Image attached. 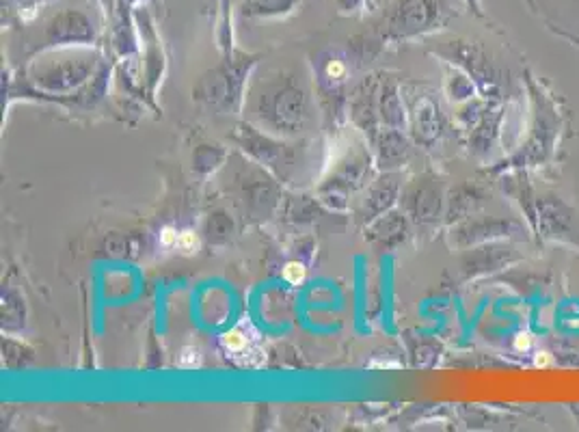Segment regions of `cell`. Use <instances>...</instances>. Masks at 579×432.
<instances>
[{
	"instance_id": "1",
	"label": "cell",
	"mask_w": 579,
	"mask_h": 432,
	"mask_svg": "<svg viewBox=\"0 0 579 432\" xmlns=\"http://www.w3.org/2000/svg\"><path fill=\"white\" fill-rule=\"evenodd\" d=\"M530 219L543 232V238L579 245V232L575 223V212L556 195H545L534 199V210Z\"/></svg>"
},
{
	"instance_id": "2",
	"label": "cell",
	"mask_w": 579,
	"mask_h": 432,
	"mask_svg": "<svg viewBox=\"0 0 579 432\" xmlns=\"http://www.w3.org/2000/svg\"><path fill=\"white\" fill-rule=\"evenodd\" d=\"M439 0H400L389 16V31L394 35H417L435 29L441 22Z\"/></svg>"
},
{
	"instance_id": "3",
	"label": "cell",
	"mask_w": 579,
	"mask_h": 432,
	"mask_svg": "<svg viewBox=\"0 0 579 432\" xmlns=\"http://www.w3.org/2000/svg\"><path fill=\"white\" fill-rule=\"evenodd\" d=\"M534 121H532V134L528 143L523 145V152L517 158V162H538L545 160L554 147L556 134H558V119L551 104L534 93Z\"/></svg>"
},
{
	"instance_id": "4",
	"label": "cell",
	"mask_w": 579,
	"mask_h": 432,
	"mask_svg": "<svg viewBox=\"0 0 579 432\" xmlns=\"http://www.w3.org/2000/svg\"><path fill=\"white\" fill-rule=\"evenodd\" d=\"M459 247H469V245H480V242H491V240H502V238H521L525 232L521 223L513 219H476L467 221L459 229Z\"/></svg>"
},
{
	"instance_id": "5",
	"label": "cell",
	"mask_w": 579,
	"mask_h": 432,
	"mask_svg": "<svg viewBox=\"0 0 579 432\" xmlns=\"http://www.w3.org/2000/svg\"><path fill=\"white\" fill-rule=\"evenodd\" d=\"M255 344H258V333H255L249 324H238L230 333L223 335L225 353L236 361H242L245 366H255L251 357H255Z\"/></svg>"
},
{
	"instance_id": "6",
	"label": "cell",
	"mask_w": 579,
	"mask_h": 432,
	"mask_svg": "<svg viewBox=\"0 0 579 432\" xmlns=\"http://www.w3.org/2000/svg\"><path fill=\"white\" fill-rule=\"evenodd\" d=\"M411 206L417 221H433L441 210V188L437 180H428V184L417 186L411 195Z\"/></svg>"
},
{
	"instance_id": "7",
	"label": "cell",
	"mask_w": 579,
	"mask_h": 432,
	"mask_svg": "<svg viewBox=\"0 0 579 432\" xmlns=\"http://www.w3.org/2000/svg\"><path fill=\"white\" fill-rule=\"evenodd\" d=\"M484 204V193L476 186L456 188L450 199V219H467V216Z\"/></svg>"
},
{
	"instance_id": "8",
	"label": "cell",
	"mask_w": 579,
	"mask_h": 432,
	"mask_svg": "<svg viewBox=\"0 0 579 432\" xmlns=\"http://www.w3.org/2000/svg\"><path fill=\"white\" fill-rule=\"evenodd\" d=\"M299 0H245V13L249 16H281V13L292 11Z\"/></svg>"
},
{
	"instance_id": "9",
	"label": "cell",
	"mask_w": 579,
	"mask_h": 432,
	"mask_svg": "<svg viewBox=\"0 0 579 432\" xmlns=\"http://www.w3.org/2000/svg\"><path fill=\"white\" fill-rule=\"evenodd\" d=\"M305 275H307V268L301 262H288L284 268V279L292 283V286H301V283L305 281Z\"/></svg>"
},
{
	"instance_id": "10",
	"label": "cell",
	"mask_w": 579,
	"mask_h": 432,
	"mask_svg": "<svg viewBox=\"0 0 579 432\" xmlns=\"http://www.w3.org/2000/svg\"><path fill=\"white\" fill-rule=\"evenodd\" d=\"M175 247H178L184 253H195L199 249V240H197V236L193 232H182L178 236V245H175Z\"/></svg>"
},
{
	"instance_id": "11",
	"label": "cell",
	"mask_w": 579,
	"mask_h": 432,
	"mask_svg": "<svg viewBox=\"0 0 579 432\" xmlns=\"http://www.w3.org/2000/svg\"><path fill=\"white\" fill-rule=\"evenodd\" d=\"M325 74H327V78H331V80H342V78L346 76V65H344V61L331 59V61L327 63V67H325Z\"/></svg>"
},
{
	"instance_id": "12",
	"label": "cell",
	"mask_w": 579,
	"mask_h": 432,
	"mask_svg": "<svg viewBox=\"0 0 579 432\" xmlns=\"http://www.w3.org/2000/svg\"><path fill=\"white\" fill-rule=\"evenodd\" d=\"M338 5L342 11H359L366 5H370V0H338Z\"/></svg>"
},
{
	"instance_id": "13",
	"label": "cell",
	"mask_w": 579,
	"mask_h": 432,
	"mask_svg": "<svg viewBox=\"0 0 579 432\" xmlns=\"http://www.w3.org/2000/svg\"><path fill=\"white\" fill-rule=\"evenodd\" d=\"M178 236H180V234L175 232V229L167 227L165 232H163V238H160V240H163L165 247H175V245H178Z\"/></svg>"
},
{
	"instance_id": "14",
	"label": "cell",
	"mask_w": 579,
	"mask_h": 432,
	"mask_svg": "<svg viewBox=\"0 0 579 432\" xmlns=\"http://www.w3.org/2000/svg\"><path fill=\"white\" fill-rule=\"evenodd\" d=\"M515 346H517V350H530V346H532V335H530V333H519Z\"/></svg>"
},
{
	"instance_id": "15",
	"label": "cell",
	"mask_w": 579,
	"mask_h": 432,
	"mask_svg": "<svg viewBox=\"0 0 579 432\" xmlns=\"http://www.w3.org/2000/svg\"><path fill=\"white\" fill-rule=\"evenodd\" d=\"M467 5L474 9L476 13H480V0H467Z\"/></svg>"
}]
</instances>
